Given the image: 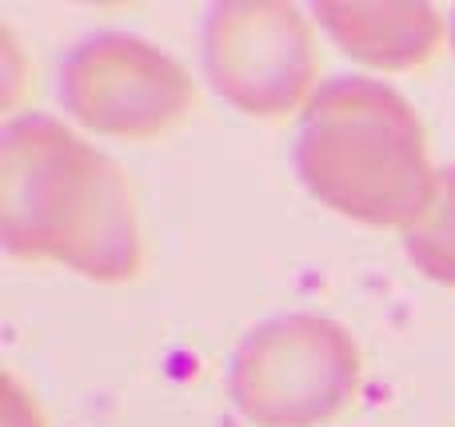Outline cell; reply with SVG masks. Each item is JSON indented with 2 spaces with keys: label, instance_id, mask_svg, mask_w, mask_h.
Returning <instances> with one entry per match:
<instances>
[{
  "label": "cell",
  "instance_id": "obj_9",
  "mask_svg": "<svg viewBox=\"0 0 455 427\" xmlns=\"http://www.w3.org/2000/svg\"><path fill=\"white\" fill-rule=\"evenodd\" d=\"M451 44H455V12H451Z\"/></svg>",
  "mask_w": 455,
  "mask_h": 427
},
{
  "label": "cell",
  "instance_id": "obj_4",
  "mask_svg": "<svg viewBox=\"0 0 455 427\" xmlns=\"http://www.w3.org/2000/svg\"><path fill=\"white\" fill-rule=\"evenodd\" d=\"M56 96L88 132L124 140L164 136L196 108L188 68L128 32H100L64 52Z\"/></svg>",
  "mask_w": 455,
  "mask_h": 427
},
{
  "label": "cell",
  "instance_id": "obj_8",
  "mask_svg": "<svg viewBox=\"0 0 455 427\" xmlns=\"http://www.w3.org/2000/svg\"><path fill=\"white\" fill-rule=\"evenodd\" d=\"M4 388H8V399H4V423H8V427H40L36 407H32L28 399H24V391L16 388L12 376L4 380Z\"/></svg>",
  "mask_w": 455,
  "mask_h": 427
},
{
  "label": "cell",
  "instance_id": "obj_5",
  "mask_svg": "<svg viewBox=\"0 0 455 427\" xmlns=\"http://www.w3.org/2000/svg\"><path fill=\"white\" fill-rule=\"evenodd\" d=\"M204 72L243 116L275 120L312 100L315 44L299 8L228 0L204 20Z\"/></svg>",
  "mask_w": 455,
  "mask_h": 427
},
{
  "label": "cell",
  "instance_id": "obj_1",
  "mask_svg": "<svg viewBox=\"0 0 455 427\" xmlns=\"http://www.w3.org/2000/svg\"><path fill=\"white\" fill-rule=\"evenodd\" d=\"M0 236L16 260H52L100 284L140 272L124 172L44 112H24L0 132Z\"/></svg>",
  "mask_w": 455,
  "mask_h": 427
},
{
  "label": "cell",
  "instance_id": "obj_7",
  "mask_svg": "<svg viewBox=\"0 0 455 427\" xmlns=\"http://www.w3.org/2000/svg\"><path fill=\"white\" fill-rule=\"evenodd\" d=\"M403 252L427 280L455 288V168L435 176V192L416 224L403 228Z\"/></svg>",
  "mask_w": 455,
  "mask_h": 427
},
{
  "label": "cell",
  "instance_id": "obj_6",
  "mask_svg": "<svg viewBox=\"0 0 455 427\" xmlns=\"http://www.w3.org/2000/svg\"><path fill=\"white\" fill-rule=\"evenodd\" d=\"M323 32L368 68H419L443 44V16L432 4H315Z\"/></svg>",
  "mask_w": 455,
  "mask_h": 427
},
{
  "label": "cell",
  "instance_id": "obj_2",
  "mask_svg": "<svg viewBox=\"0 0 455 427\" xmlns=\"http://www.w3.org/2000/svg\"><path fill=\"white\" fill-rule=\"evenodd\" d=\"M296 172L323 208L371 228H408L435 192V168L416 108L368 76L312 92L299 116Z\"/></svg>",
  "mask_w": 455,
  "mask_h": 427
},
{
  "label": "cell",
  "instance_id": "obj_3",
  "mask_svg": "<svg viewBox=\"0 0 455 427\" xmlns=\"http://www.w3.org/2000/svg\"><path fill=\"white\" fill-rule=\"evenodd\" d=\"M360 391V348L328 316L251 328L228 364L232 407L256 427H323Z\"/></svg>",
  "mask_w": 455,
  "mask_h": 427
}]
</instances>
